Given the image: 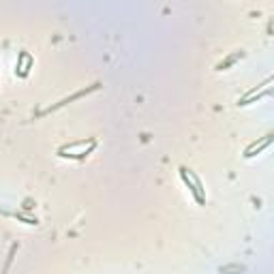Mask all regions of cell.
<instances>
[{"instance_id": "6da1fadb", "label": "cell", "mask_w": 274, "mask_h": 274, "mask_svg": "<svg viewBox=\"0 0 274 274\" xmlns=\"http://www.w3.org/2000/svg\"><path fill=\"white\" fill-rule=\"evenodd\" d=\"M94 148H96V140H94V137H90V140H80V142H71V144L62 146V148L58 150V154L64 156V159L82 161V159H86V156L90 154Z\"/></svg>"}, {"instance_id": "7a4b0ae2", "label": "cell", "mask_w": 274, "mask_h": 274, "mask_svg": "<svg viewBox=\"0 0 274 274\" xmlns=\"http://www.w3.org/2000/svg\"><path fill=\"white\" fill-rule=\"evenodd\" d=\"M180 178L191 189L195 201H197L199 206H206V191H203V184H201V180L197 178V176H195L191 169H187V167H180Z\"/></svg>"}, {"instance_id": "3957f363", "label": "cell", "mask_w": 274, "mask_h": 274, "mask_svg": "<svg viewBox=\"0 0 274 274\" xmlns=\"http://www.w3.org/2000/svg\"><path fill=\"white\" fill-rule=\"evenodd\" d=\"M32 64H35L32 56L28 54V52H22V54H19V58H17V64H15V71H17V75L26 77V75H28V71H30V68H32Z\"/></svg>"}, {"instance_id": "277c9868", "label": "cell", "mask_w": 274, "mask_h": 274, "mask_svg": "<svg viewBox=\"0 0 274 274\" xmlns=\"http://www.w3.org/2000/svg\"><path fill=\"white\" fill-rule=\"evenodd\" d=\"M270 144H272V135H266V137H263V140H261L259 144H253V146H249V148L244 150V156H247V159H251V156L259 154L263 148H268Z\"/></svg>"}, {"instance_id": "5b68a950", "label": "cell", "mask_w": 274, "mask_h": 274, "mask_svg": "<svg viewBox=\"0 0 274 274\" xmlns=\"http://www.w3.org/2000/svg\"><path fill=\"white\" fill-rule=\"evenodd\" d=\"M96 88H99V84H92L90 88H84V90H80V92H75L73 96H68V99H62L60 103L58 105H54V107H50V110H45L43 114H47V112H54L56 107H62V105H66V103H71V101H75V99H80V96H84V94H88V92H92V90H96Z\"/></svg>"}, {"instance_id": "8992f818", "label": "cell", "mask_w": 274, "mask_h": 274, "mask_svg": "<svg viewBox=\"0 0 274 274\" xmlns=\"http://www.w3.org/2000/svg\"><path fill=\"white\" fill-rule=\"evenodd\" d=\"M240 58H244V52H236V54L227 56V58H225L223 62H219V64H217V71H225V68H227V66H231V64L236 62V60H240Z\"/></svg>"}]
</instances>
